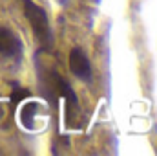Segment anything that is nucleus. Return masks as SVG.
Here are the masks:
<instances>
[{
    "mask_svg": "<svg viewBox=\"0 0 157 156\" xmlns=\"http://www.w3.org/2000/svg\"><path fill=\"white\" fill-rule=\"evenodd\" d=\"M22 2H24V15L29 20L37 40L46 48L51 46L53 37H51V28H49V20H48L46 11L40 7L39 4H35L31 0H22Z\"/></svg>",
    "mask_w": 157,
    "mask_h": 156,
    "instance_id": "1",
    "label": "nucleus"
},
{
    "mask_svg": "<svg viewBox=\"0 0 157 156\" xmlns=\"http://www.w3.org/2000/svg\"><path fill=\"white\" fill-rule=\"evenodd\" d=\"M22 96H28V92H26V90H20V97H22ZM17 101H18V94L13 96V103H17Z\"/></svg>",
    "mask_w": 157,
    "mask_h": 156,
    "instance_id": "4",
    "label": "nucleus"
},
{
    "mask_svg": "<svg viewBox=\"0 0 157 156\" xmlns=\"http://www.w3.org/2000/svg\"><path fill=\"white\" fill-rule=\"evenodd\" d=\"M22 50L20 35L7 26H0V55L4 59H20Z\"/></svg>",
    "mask_w": 157,
    "mask_h": 156,
    "instance_id": "2",
    "label": "nucleus"
},
{
    "mask_svg": "<svg viewBox=\"0 0 157 156\" xmlns=\"http://www.w3.org/2000/svg\"><path fill=\"white\" fill-rule=\"evenodd\" d=\"M70 70L75 77L84 83H88L91 79V64H90V59L84 53V50L73 48L70 51Z\"/></svg>",
    "mask_w": 157,
    "mask_h": 156,
    "instance_id": "3",
    "label": "nucleus"
}]
</instances>
